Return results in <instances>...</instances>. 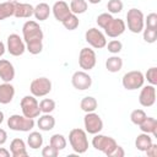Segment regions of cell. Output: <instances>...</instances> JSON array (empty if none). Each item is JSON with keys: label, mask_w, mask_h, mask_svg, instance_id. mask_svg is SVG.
Here are the masks:
<instances>
[{"label": "cell", "mask_w": 157, "mask_h": 157, "mask_svg": "<svg viewBox=\"0 0 157 157\" xmlns=\"http://www.w3.org/2000/svg\"><path fill=\"white\" fill-rule=\"evenodd\" d=\"M23 42L26 44V50L31 54L37 55L43 50V31L38 22L27 21L22 26Z\"/></svg>", "instance_id": "1"}, {"label": "cell", "mask_w": 157, "mask_h": 157, "mask_svg": "<svg viewBox=\"0 0 157 157\" xmlns=\"http://www.w3.org/2000/svg\"><path fill=\"white\" fill-rule=\"evenodd\" d=\"M69 142L71 148L78 155L85 153L88 148V140L86 131L80 128H75L69 132Z\"/></svg>", "instance_id": "2"}, {"label": "cell", "mask_w": 157, "mask_h": 157, "mask_svg": "<svg viewBox=\"0 0 157 157\" xmlns=\"http://www.w3.org/2000/svg\"><path fill=\"white\" fill-rule=\"evenodd\" d=\"M92 146L97 150V151H101L103 152L104 155L107 156H112L113 151L117 148L118 144L117 141L110 137V136H107V135H101L99 132L94 135V137L92 139Z\"/></svg>", "instance_id": "3"}, {"label": "cell", "mask_w": 157, "mask_h": 157, "mask_svg": "<svg viewBox=\"0 0 157 157\" xmlns=\"http://www.w3.org/2000/svg\"><path fill=\"white\" fill-rule=\"evenodd\" d=\"M7 126L13 131H29L34 128V119L27 118L23 114H12L7 119Z\"/></svg>", "instance_id": "4"}, {"label": "cell", "mask_w": 157, "mask_h": 157, "mask_svg": "<svg viewBox=\"0 0 157 157\" xmlns=\"http://www.w3.org/2000/svg\"><path fill=\"white\" fill-rule=\"evenodd\" d=\"M145 17L141 10L139 9H130L126 12V23H128V29L132 33H140L142 32L145 27Z\"/></svg>", "instance_id": "5"}, {"label": "cell", "mask_w": 157, "mask_h": 157, "mask_svg": "<svg viewBox=\"0 0 157 157\" xmlns=\"http://www.w3.org/2000/svg\"><path fill=\"white\" fill-rule=\"evenodd\" d=\"M144 82H145V76L141 71H137V70H132V71L126 72L121 78L123 87L125 90H129V91L141 88L144 86Z\"/></svg>", "instance_id": "6"}, {"label": "cell", "mask_w": 157, "mask_h": 157, "mask_svg": "<svg viewBox=\"0 0 157 157\" xmlns=\"http://www.w3.org/2000/svg\"><path fill=\"white\" fill-rule=\"evenodd\" d=\"M20 105H21V110H22V114L27 118H37L39 117L40 114V109H39V103L37 101V98L34 96H25L21 102H20Z\"/></svg>", "instance_id": "7"}, {"label": "cell", "mask_w": 157, "mask_h": 157, "mask_svg": "<svg viewBox=\"0 0 157 157\" xmlns=\"http://www.w3.org/2000/svg\"><path fill=\"white\" fill-rule=\"evenodd\" d=\"M29 91L34 97H44L52 91V81L47 77L34 78L29 85Z\"/></svg>", "instance_id": "8"}, {"label": "cell", "mask_w": 157, "mask_h": 157, "mask_svg": "<svg viewBox=\"0 0 157 157\" xmlns=\"http://www.w3.org/2000/svg\"><path fill=\"white\" fill-rule=\"evenodd\" d=\"M83 125H85L86 132L92 134V135L101 132L103 129V121H102L101 117L94 112L86 113V115L83 118Z\"/></svg>", "instance_id": "9"}, {"label": "cell", "mask_w": 157, "mask_h": 157, "mask_svg": "<svg viewBox=\"0 0 157 157\" xmlns=\"http://www.w3.org/2000/svg\"><path fill=\"white\" fill-rule=\"evenodd\" d=\"M85 39H86V42L91 47H93L96 49H102V48H104L107 45L105 36L98 28H94V27H92V28H90V29L86 31Z\"/></svg>", "instance_id": "10"}, {"label": "cell", "mask_w": 157, "mask_h": 157, "mask_svg": "<svg viewBox=\"0 0 157 157\" xmlns=\"http://www.w3.org/2000/svg\"><path fill=\"white\" fill-rule=\"evenodd\" d=\"M97 63V58H96V53L93 49L90 48H82L80 50L78 54V65L81 69H83L85 71L92 70L96 66Z\"/></svg>", "instance_id": "11"}, {"label": "cell", "mask_w": 157, "mask_h": 157, "mask_svg": "<svg viewBox=\"0 0 157 157\" xmlns=\"http://www.w3.org/2000/svg\"><path fill=\"white\" fill-rule=\"evenodd\" d=\"M6 43H7V48H6L7 52L11 55H13V56H20L26 50V44H25L23 39L18 34H16V33L10 34L7 37Z\"/></svg>", "instance_id": "12"}, {"label": "cell", "mask_w": 157, "mask_h": 157, "mask_svg": "<svg viewBox=\"0 0 157 157\" xmlns=\"http://www.w3.org/2000/svg\"><path fill=\"white\" fill-rule=\"evenodd\" d=\"M71 83L76 90L85 91L92 86V77L83 70V71H75L71 77Z\"/></svg>", "instance_id": "13"}, {"label": "cell", "mask_w": 157, "mask_h": 157, "mask_svg": "<svg viewBox=\"0 0 157 157\" xmlns=\"http://www.w3.org/2000/svg\"><path fill=\"white\" fill-rule=\"evenodd\" d=\"M103 29H104V32H105V34H107L108 37H110V38H117V37L121 36V34L125 32V29H126V23H125L124 20H121V18H114V17H113V20H112Z\"/></svg>", "instance_id": "14"}, {"label": "cell", "mask_w": 157, "mask_h": 157, "mask_svg": "<svg viewBox=\"0 0 157 157\" xmlns=\"http://www.w3.org/2000/svg\"><path fill=\"white\" fill-rule=\"evenodd\" d=\"M139 102L142 107H152L156 102V87L153 85H147L141 88Z\"/></svg>", "instance_id": "15"}, {"label": "cell", "mask_w": 157, "mask_h": 157, "mask_svg": "<svg viewBox=\"0 0 157 157\" xmlns=\"http://www.w3.org/2000/svg\"><path fill=\"white\" fill-rule=\"evenodd\" d=\"M13 78H15L13 65L6 59H0V80H2L4 82H11Z\"/></svg>", "instance_id": "16"}, {"label": "cell", "mask_w": 157, "mask_h": 157, "mask_svg": "<svg viewBox=\"0 0 157 157\" xmlns=\"http://www.w3.org/2000/svg\"><path fill=\"white\" fill-rule=\"evenodd\" d=\"M52 12L55 17V20L58 21H63L65 17H67L70 13H71V10H70V6L64 1V0H59L56 1L53 7H52Z\"/></svg>", "instance_id": "17"}, {"label": "cell", "mask_w": 157, "mask_h": 157, "mask_svg": "<svg viewBox=\"0 0 157 157\" xmlns=\"http://www.w3.org/2000/svg\"><path fill=\"white\" fill-rule=\"evenodd\" d=\"M33 11L34 7L31 4L27 2H15V12L13 16L17 18H29L31 16H33Z\"/></svg>", "instance_id": "18"}, {"label": "cell", "mask_w": 157, "mask_h": 157, "mask_svg": "<svg viewBox=\"0 0 157 157\" xmlns=\"http://www.w3.org/2000/svg\"><path fill=\"white\" fill-rule=\"evenodd\" d=\"M10 152L13 157H27L28 152L26 148V144L22 139H13L10 144Z\"/></svg>", "instance_id": "19"}, {"label": "cell", "mask_w": 157, "mask_h": 157, "mask_svg": "<svg viewBox=\"0 0 157 157\" xmlns=\"http://www.w3.org/2000/svg\"><path fill=\"white\" fill-rule=\"evenodd\" d=\"M15 96V87L10 82H4L0 85V103L9 104Z\"/></svg>", "instance_id": "20"}, {"label": "cell", "mask_w": 157, "mask_h": 157, "mask_svg": "<svg viewBox=\"0 0 157 157\" xmlns=\"http://www.w3.org/2000/svg\"><path fill=\"white\" fill-rule=\"evenodd\" d=\"M140 130L146 134H151L155 137L157 136V120L153 117H146V119L139 125Z\"/></svg>", "instance_id": "21"}, {"label": "cell", "mask_w": 157, "mask_h": 157, "mask_svg": "<svg viewBox=\"0 0 157 157\" xmlns=\"http://www.w3.org/2000/svg\"><path fill=\"white\" fill-rule=\"evenodd\" d=\"M52 12V9L49 7L48 4L45 2H39L37 6H34V11H33V16L36 17V20L38 21H45L49 15Z\"/></svg>", "instance_id": "22"}, {"label": "cell", "mask_w": 157, "mask_h": 157, "mask_svg": "<svg viewBox=\"0 0 157 157\" xmlns=\"http://www.w3.org/2000/svg\"><path fill=\"white\" fill-rule=\"evenodd\" d=\"M37 125H38L39 130L49 131V130H52V129L55 126V119H54L53 115H50V113H48V114H43L42 117L38 118Z\"/></svg>", "instance_id": "23"}, {"label": "cell", "mask_w": 157, "mask_h": 157, "mask_svg": "<svg viewBox=\"0 0 157 157\" xmlns=\"http://www.w3.org/2000/svg\"><path fill=\"white\" fill-rule=\"evenodd\" d=\"M151 145H152V137L150 136V134L142 132L137 135V137L135 139V147L141 152H145Z\"/></svg>", "instance_id": "24"}, {"label": "cell", "mask_w": 157, "mask_h": 157, "mask_svg": "<svg viewBox=\"0 0 157 157\" xmlns=\"http://www.w3.org/2000/svg\"><path fill=\"white\" fill-rule=\"evenodd\" d=\"M121 67H123V59L119 58L118 55L109 56L105 60V69L109 72H118L121 70Z\"/></svg>", "instance_id": "25"}, {"label": "cell", "mask_w": 157, "mask_h": 157, "mask_svg": "<svg viewBox=\"0 0 157 157\" xmlns=\"http://www.w3.org/2000/svg\"><path fill=\"white\" fill-rule=\"evenodd\" d=\"M98 107V103H97V99L94 97H91V96H86L81 99L80 102V108L85 112V113H91V112H94Z\"/></svg>", "instance_id": "26"}, {"label": "cell", "mask_w": 157, "mask_h": 157, "mask_svg": "<svg viewBox=\"0 0 157 157\" xmlns=\"http://www.w3.org/2000/svg\"><path fill=\"white\" fill-rule=\"evenodd\" d=\"M15 2L16 1H4V2H0V21L13 16Z\"/></svg>", "instance_id": "27"}, {"label": "cell", "mask_w": 157, "mask_h": 157, "mask_svg": "<svg viewBox=\"0 0 157 157\" xmlns=\"http://www.w3.org/2000/svg\"><path fill=\"white\" fill-rule=\"evenodd\" d=\"M27 144H28V146L31 148L38 150L43 145V136H42V134L38 132V131H32L28 135V137H27Z\"/></svg>", "instance_id": "28"}, {"label": "cell", "mask_w": 157, "mask_h": 157, "mask_svg": "<svg viewBox=\"0 0 157 157\" xmlns=\"http://www.w3.org/2000/svg\"><path fill=\"white\" fill-rule=\"evenodd\" d=\"M88 4L86 0H71L70 2V10L75 15H81L87 11Z\"/></svg>", "instance_id": "29"}, {"label": "cell", "mask_w": 157, "mask_h": 157, "mask_svg": "<svg viewBox=\"0 0 157 157\" xmlns=\"http://www.w3.org/2000/svg\"><path fill=\"white\" fill-rule=\"evenodd\" d=\"M61 23H63V26L66 28V29H69V31H74V29H76L77 27H78V25H80V20H78V17L75 15V13H70L67 17H65L63 21H61Z\"/></svg>", "instance_id": "30"}, {"label": "cell", "mask_w": 157, "mask_h": 157, "mask_svg": "<svg viewBox=\"0 0 157 157\" xmlns=\"http://www.w3.org/2000/svg\"><path fill=\"white\" fill-rule=\"evenodd\" d=\"M49 144L53 146V147H55L58 151H61V150H64L65 147H66V139H65V136L64 135H61V134H54L52 137H50V140H49Z\"/></svg>", "instance_id": "31"}, {"label": "cell", "mask_w": 157, "mask_h": 157, "mask_svg": "<svg viewBox=\"0 0 157 157\" xmlns=\"http://www.w3.org/2000/svg\"><path fill=\"white\" fill-rule=\"evenodd\" d=\"M39 109H40V113L43 114L52 113L55 109V102L50 98H44L39 102Z\"/></svg>", "instance_id": "32"}, {"label": "cell", "mask_w": 157, "mask_h": 157, "mask_svg": "<svg viewBox=\"0 0 157 157\" xmlns=\"http://www.w3.org/2000/svg\"><path fill=\"white\" fill-rule=\"evenodd\" d=\"M146 117H147V115H146L145 110H142V109H135V110H132L131 114H130V120H131L132 124L140 125V124L146 119Z\"/></svg>", "instance_id": "33"}, {"label": "cell", "mask_w": 157, "mask_h": 157, "mask_svg": "<svg viewBox=\"0 0 157 157\" xmlns=\"http://www.w3.org/2000/svg\"><path fill=\"white\" fill-rule=\"evenodd\" d=\"M144 31V40L146 43H155L157 40V28L146 27Z\"/></svg>", "instance_id": "34"}, {"label": "cell", "mask_w": 157, "mask_h": 157, "mask_svg": "<svg viewBox=\"0 0 157 157\" xmlns=\"http://www.w3.org/2000/svg\"><path fill=\"white\" fill-rule=\"evenodd\" d=\"M123 2L121 0H109L107 4V9L109 13H119L123 10Z\"/></svg>", "instance_id": "35"}, {"label": "cell", "mask_w": 157, "mask_h": 157, "mask_svg": "<svg viewBox=\"0 0 157 157\" xmlns=\"http://www.w3.org/2000/svg\"><path fill=\"white\" fill-rule=\"evenodd\" d=\"M112 20H113L112 13H109V12H103V13L98 15V17H97V25H98L101 28H104Z\"/></svg>", "instance_id": "36"}, {"label": "cell", "mask_w": 157, "mask_h": 157, "mask_svg": "<svg viewBox=\"0 0 157 157\" xmlns=\"http://www.w3.org/2000/svg\"><path fill=\"white\" fill-rule=\"evenodd\" d=\"M107 49H108V52L112 53V54H118V53L123 49V44H121L120 40L113 39V40H110V42L107 44Z\"/></svg>", "instance_id": "37"}, {"label": "cell", "mask_w": 157, "mask_h": 157, "mask_svg": "<svg viewBox=\"0 0 157 157\" xmlns=\"http://www.w3.org/2000/svg\"><path fill=\"white\" fill-rule=\"evenodd\" d=\"M145 78L147 80V82H150V85L156 86L157 85V67L155 66L150 67L145 75Z\"/></svg>", "instance_id": "38"}, {"label": "cell", "mask_w": 157, "mask_h": 157, "mask_svg": "<svg viewBox=\"0 0 157 157\" xmlns=\"http://www.w3.org/2000/svg\"><path fill=\"white\" fill-rule=\"evenodd\" d=\"M146 23V27L148 28H157V13L151 12L147 15V17L144 20Z\"/></svg>", "instance_id": "39"}, {"label": "cell", "mask_w": 157, "mask_h": 157, "mask_svg": "<svg viewBox=\"0 0 157 157\" xmlns=\"http://www.w3.org/2000/svg\"><path fill=\"white\" fill-rule=\"evenodd\" d=\"M58 155H59V151L55 147H53L50 144L48 146L43 147V150H42V156L43 157H56Z\"/></svg>", "instance_id": "40"}, {"label": "cell", "mask_w": 157, "mask_h": 157, "mask_svg": "<svg viewBox=\"0 0 157 157\" xmlns=\"http://www.w3.org/2000/svg\"><path fill=\"white\" fill-rule=\"evenodd\" d=\"M148 157H157V145L152 142V145L145 151Z\"/></svg>", "instance_id": "41"}, {"label": "cell", "mask_w": 157, "mask_h": 157, "mask_svg": "<svg viewBox=\"0 0 157 157\" xmlns=\"http://www.w3.org/2000/svg\"><path fill=\"white\" fill-rule=\"evenodd\" d=\"M124 155H125V152H124L123 147H120V146L118 145V146H117V148L113 151V153H112V156H110V157H124Z\"/></svg>", "instance_id": "42"}, {"label": "cell", "mask_w": 157, "mask_h": 157, "mask_svg": "<svg viewBox=\"0 0 157 157\" xmlns=\"http://www.w3.org/2000/svg\"><path fill=\"white\" fill-rule=\"evenodd\" d=\"M6 141H7V132L0 128V146L4 145Z\"/></svg>", "instance_id": "43"}, {"label": "cell", "mask_w": 157, "mask_h": 157, "mask_svg": "<svg viewBox=\"0 0 157 157\" xmlns=\"http://www.w3.org/2000/svg\"><path fill=\"white\" fill-rule=\"evenodd\" d=\"M0 157H10V151L5 147H0Z\"/></svg>", "instance_id": "44"}, {"label": "cell", "mask_w": 157, "mask_h": 157, "mask_svg": "<svg viewBox=\"0 0 157 157\" xmlns=\"http://www.w3.org/2000/svg\"><path fill=\"white\" fill-rule=\"evenodd\" d=\"M5 49H6V48H5V44H4V43L0 40V56H2V55H4Z\"/></svg>", "instance_id": "45"}, {"label": "cell", "mask_w": 157, "mask_h": 157, "mask_svg": "<svg viewBox=\"0 0 157 157\" xmlns=\"http://www.w3.org/2000/svg\"><path fill=\"white\" fill-rule=\"evenodd\" d=\"M4 118H5V117H4V113H2L1 110H0V124H1L2 121H4Z\"/></svg>", "instance_id": "46"}, {"label": "cell", "mask_w": 157, "mask_h": 157, "mask_svg": "<svg viewBox=\"0 0 157 157\" xmlns=\"http://www.w3.org/2000/svg\"><path fill=\"white\" fill-rule=\"evenodd\" d=\"M102 0H88V2H91V4H98V2H101Z\"/></svg>", "instance_id": "47"}, {"label": "cell", "mask_w": 157, "mask_h": 157, "mask_svg": "<svg viewBox=\"0 0 157 157\" xmlns=\"http://www.w3.org/2000/svg\"><path fill=\"white\" fill-rule=\"evenodd\" d=\"M7 1H17V0H7Z\"/></svg>", "instance_id": "48"}]
</instances>
